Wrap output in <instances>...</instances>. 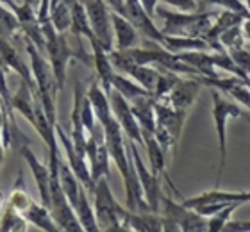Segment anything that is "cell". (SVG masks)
Masks as SVG:
<instances>
[{
    "instance_id": "29",
    "label": "cell",
    "mask_w": 250,
    "mask_h": 232,
    "mask_svg": "<svg viewBox=\"0 0 250 232\" xmlns=\"http://www.w3.org/2000/svg\"><path fill=\"white\" fill-rule=\"evenodd\" d=\"M136 84H140L141 88L148 91L154 97V93L157 89V84L161 81V72L156 70V68H150V66H138V68H132L129 73H127Z\"/></svg>"
},
{
    "instance_id": "13",
    "label": "cell",
    "mask_w": 250,
    "mask_h": 232,
    "mask_svg": "<svg viewBox=\"0 0 250 232\" xmlns=\"http://www.w3.org/2000/svg\"><path fill=\"white\" fill-rule=\"evenodd\" d=\"M86 13H88L91 31L99 40L107 54L115 50L113 48V21H111V11L107 9V2H84Z\"/></svg>"
},
{
    "instance_id": "40",
    "label": "cell",
    "mask_w": 250,
    "mask_h": 232,
    "mask_svg": "<svg viewBox=\"0 0 250 232\" xmlns=\"http://www.w3.org/2000/svg\"><path fill=\"white\" fill-rule=\"evenodd\" d=\"M4 145H2V139H0V165H2V159H4Z\"/></svg>"
},
{
    "instance_id": "5",
    "label": "cell",
    "mask_w": 250,
    "mask_h": 232,
    "mask_svg": "<svg viewBox=\"0 0 250 232\" xmlns=\"http://www.w3.org/2000/svg\"><path fill=\"white\" fill-rule=\"evenodd\" d=\"M9 206L13 207L27 223H32V225H36L38 229H42V231H45V232H61L47 207L34 202L31 196H29V193L23 190L21 173L18 175L15 190L11 193Z\"/></svg>"
},
{
    "instance_id": "37",
    "label": "cell",
    "mask_w": 250,
    "mask_h": 232,
    "mask_svg": "<svg viewBox=\"0 0 250 232\" xmlns=\"http://www.w3.org/2000/svg\"><path fill=\"white\" fill-rule=\"evenodd\" d=\"M224 232H250V220L243 222H230Z\"/></svg>"
},
{
    "instance_id": "26",
    "label": "cell",
    "mask_w": 250,
    "mask_h": 232,
    "mask_svg": "<svg viewBox=\"0 0 250 232\" xmlns=\"http://www.w3.org/2000/svg\"><path fill=\"white\" fill-rule=\"evenodd\" d=\"M59 182H61V190H62V193L66 195L70 206L75 209V206H77V202H79V196H81V191H83V186H81L79 179L72 171L70 165L62 163V161H61V165H59Z\"/></svg>"
},
{
    "instance_id": "33",
    "label": "cell",
    "mask_w": 250,
    "mask_h": 232,
    "mask_svg": "<svg viewBox=\"0 0 250 232\" xmlns=\"http://www.w3.org/2000/svg\"><path fill=\"white\" fill-rule=\"evenodd\" d=\"M18 31H21V27L15 13L5 9L4 4H0V36L5 38V40H11Z\"/></svg>"
},
{
    "instance_id": "39",
    "label": "cell",
    "mask_w": 250,
    "mask_h": 232,
    "mask_svg": "<svg viewBox=\"0 0 250 232\" xmlns=\"http://www.w3.org/2000/svg\"><path fill=\"white\" fill-rule=\"evenodd\" d=\"M104 232H130L129 229H125L124 225H116V227H111V229H107V231H104Z\"/></svg>"
},
{
    "instance_id": "8",
    "label": "cell",
    "mask_w": 250,
    "mask_h": 232,
    "mask_svg": "<svg viewBox=\"0 0 250 232\" xmlns=\"http://www.w3.org/2000/svg\"><path fill=\"white\" fill-rule=\"evenodd\" d=\"M154 111H156V134L154 136L165 150L172 148L181 138L188 113L175 111L165 102H154Z\"/></svg>"
},
{
    "instance_id": "6",
    "label": "cell",
    "mask_w": 250,
    "mask_h": 232,
    "mask_svg": "<svg viewBox=\"0 0 250 232\" xmlns=\"http://www.w3.org/2000/svg\"><path fill=\"white\" fill-rule=\"evenodd\" d=\"M250 202V191H220V190H211L202 195L191 196L183 200L184 207L191 209V211L202 214V216H213L216 212L224 211L225 207L229 206H243Z\"/></svg>"
},
{
    "instance_id": "4",
    "label": "cell",
    "mask_w": 250,
    "mask_h": 232,
    "mask_svg": "<svg viewBox=\"0 0 250 232\" xmlns=\"http://www.w3.org/2000/svg\"><path fill=\"white\" fill-rule=\"evenodd\" d=\"M211 97H213V122L220 145V165L218 171H216V179H214V190H218L222 177H224L225 165H227V127H229L227 124H229V120L243 116V109L236 105L234 102L225 100L218 89H211Z\"/></svg>"
},
{
    "instance_id": "41",
    "label": "cell",
    "mask_w": 250,
    "mask_h": 232,
    "mask_svg": "<svg viewBox=\"0 0 250 232\" xmlns=\"http://www.w3.org/2000/svg\"><path fill=\"white\" fill-rule=\"evenodd\" d=\"M2 202H4V195H2V191H0V207H2Z\"/></svg>"
},
{
    "instance_id": "11",
    "label": "cell",
    "mask_w": 250,
    "mask_h": 232,
    "mask_svg": "<svg viewBox=\"0 0 250 232\" xmlns=\"http://www.w3.org/2000/svg\"><path fill=\"white\" fill-rule=\"evenodd\" d=\"M161 216L173 220L183 232H208L209 220H206V216L173 202L170 196H161Z\"/></svg>"
},
{
    "instance_id": "1",
    "label": "cell",
    "mask_w": 250,
    "mask_h": 232,
    "mask_svg": "<svg viewBox=\"0 0 250 232\" xmlns=\"http://www.w3.org/2000/svg\"><path fill=\"white\" fill-rule=\"evenodd\" d=\"M156 15L163 20V34L170 38L204 40L213 29L220 13H181L170 11L165 4H157Z\"/></svg>"
},
{
    "instance_id": "34",
    "label": "cell",
    "mask_w": 250,
    "mask_h": 232,
    "mask_svg": "<svg viewBox=\"0 0 250 232\" xmlns=\"http://www.w3.org/2000/svg\"><path fill=\"white\" fill-rule=\"evenodd\" d=\"M220 45L224 46L225 52L234 50V48H243L245 40H243V25H236L229 31L220 34Z\"/></svg>"
},
{
    "instance_id": "22",
    "label": "cell",
    "mask_w": 250,
    "mask_h": 232,
    "mask_svg": "<svg viewBox=\"0 0 250 232\" xmlns=\"http://www.w3.org/2000/svg\"><path fill=\"white\" fill-rule=\"evenodd\" d=\"M111 21H113V31H115V50L124 52L134 48L136 42H138V31L132 27V23L115 11H111Z\"/></svg>"
},
{
    "instance_id": "18",
    "label": "cell",
    "mask_w": 250,
    "mask_h": 232,
    "mask_svg": "<svg viewBox=\"0 0 250 232\" xmlns=\"http://www.w3.org/2000/svg\"><path fill=\"white\" fill-rule=\"evenodd\" d=\"M200 88H202V84H200V81H197V79H181L177 83V86L172 89V93H170L165 100H159V102L168 104V105L173 107L175 111L188 113L189 107L193 105V102H195V98H197Z\"/></svg>"
},
{
    "instance_id": "15",
    "label": "cell",
    "mask_w": 250,
    "mask_h": 232,
    "mask_svg": "<svg viewBox=\"0 0 250 232\" xmlns=\"http://www.w3.org/2000/svg\"><path fill=\"white\" fill-rule=\"evenodd\" d=\"M9 5L15 16L20 21V27L23 34L27 36V40L36 46L38 50L45 48V36H43L42 25L38 21L36 11H32L34 2H5Z\"/></svg>"
},
{
    "instance_id": "35",
    "label": "cell",
    "mask_w": 250,
    "mask_h": 232,
    "mask_svg": "<svg viewBox=\"0 0 250 232\" xmlns=\"http://www.w3.org/2000/svg\"><path fill=\"white\" fill-rule=\"evenodd\" d=\"M240 206H229L225 207L224 211L216 212L213 216L209 218V223H208V232H224L225 227L229 225V220L230 216L234 214V211L238 209Z\"/></svg>"
},
{
    "instance_id": "31",
    "label": "cell",
    "mask_w": 250,
    "mask_h": 232,
    "mask_svg": "<svg viewBox=\"0 0 250 232\" xmlns=\"http://www.w3.org/2000/svg\"><path fill=\"white\" fill-rule=\"evenodd\" d=\"M50 21L59 34H64L68 29H72V13L68 2H50Z\"/></svg>"
},
{
    "instance_id": "17",
    "label": "cell",
    "mask_w": 250,
    "mask_h": 232,
    "mask_svg": "<svg viewBox=\"0 0 250 232\" xmlns=\"http://www.w3.org/2000/svg\"><path fill=\"white\" fill-rule=\"evenodd\" d=\"M84 89H83V84L75 83V98H73V111H72V143H73V148L77 152L81 157L84 159H88V155H86V148H88V136L84 134V122H83V102H84Z\"/></svg>"
},
{
    "instance_id": "24",
    "label": "cell",
    "mask_w": 250,
    "mask_h": 232,
    "mask_svg": "<svg viewBox=\"0 0 250 232\" xmlns=\"http://www.w3.org/2000/svg\"><path fill=\"white\" fill-rule=\"evenodd\" d=\"M70 5V13H72V29L73 36L77 38H88L91 46L93 45H100L99 40L95 38L93 31H91V23H89L88 13H86V7H84V2H68Z\"/></svg>"
},
{
    "instance_id": "19",
    "label": "cell",
    "mask_w": 250,
    "mask_h": 232,
    "mask_svg": "<svg viewBox=\"0 0 250 232\" xmlns=\"http://www.w3.org/2000/svg\"><path fill=\"white\" fill-rule=\"evenodd\" d=\"M20 152H21V155L25 157L27 165L31 166L34 181H36V184H38V191H40V196H42V206H45L47 209H50V181H52L50 168L45 166V165H42V161L32 154L31 145L23 147Z\"/></svg>"
},
{
    "instance_id": "27",
    "label": "cell",
    "mask_w": 250,
    "mask_h": 232,
    "mask_svg": "<svg viewBox=\"0 0 250 232\" xmlns=\"http://www.w3.org/2000/svg\"><path fill=\"white\" fill-rule=\"evenodd\" d=\"M34 91H36V89H32L25 81H21L20 88H18L16 95L13 97V102H11V107L16 109V111H20L31 124H34V104H36V100H34Z\"/></svg>"
},
{
    "instance_id": "36",
    "label": "cell",
    "mask_w": 250,
    "mask_h": 232,
    "mask_svg": "<svg viewBox=\"0 0 250 232\" xmlns=\"http://www.w3.org/2000/svg\"><path fill=\"white\" fill-rule=\"evenodd\" d=\"M230 59L234 61V64L240 68L241 72L250 77V52L247 50V46L243 48H234V50H229Z\"/></svg>"
},
{
    "instance_id": "25",
    "label": "cell",
    "mask_w": 250,
    "mask_h": 232,
    "mask_svg": "<svg viewBox=\"0 0 250 232\" xmlns=\"http://www.w3.org/2000/svg\"><path fill=\"white\" fill-rule=\"evenodd\" d=\"M141 134H143V143H145L146 154H148L152 175L157 177V179L167 177V171H165V168H167V159H165L167 150L159 145V141H157L154 134H148V132H141Z\"/></svg>"
},
{
    "instance_id": "28",
    "label": "cell",
    "mask_w": 250,
    "mask_h": 232,
    "mask_svg": "<svg viewBox=\"0 0 250 232\" xmlns=\"http://www.w3.org/2000/svg\"><path fill=\"white\" fill-rule=\"evenodd\" d=\"M75 212H77V218L83 225L84 232H102L99 227V222H97V216H95V209H91V206H89L88 191L84 188L81 191L77 206H75Z\"/></svg>"
},
{
    "instance_id": "12",
    "label": "cell",
    "mask_w": 250,
    "mask_h": 232,
    "mask_svg": "<svg viewBox=\"0 0 250 232\" xmlns=\"http://www.w3.org/2000/svg\"><path fill=\"white\" fill-rule=\"evenodd\" d=\"M127 145H129L130 155H132V161H134L136 171H138V177H140L141 188H143V193H145L146 204H148V207H150V211L154 214H161V196H163L161 182H159L157 177L152 175V171L145 166L134 141L127 139Z\"/></svg>"
},
{
    "instance_id": "7",
    "label": "cell",
    "mask_w": 250,
    "mask_h": 232,
    "mask_svg": "<svg viewBox=\"0 0 250 232\" xmlns=\"http://www.w3.org/2000/svg\"><path fill=\"white\" fill-rule=\"evenodd\" d=\"M107 5H109L115 13L124 16L125 20H129L136 31H140L146 40L156 42L157 45H161V48L165 50V46H167V36L163 34L161 29H157L150 16L146 15V11L143 9L141 2H134V0L118 2V0H115V2H107Z\"/></svg>"
},
{
    "instance_id": "14",
    "label": "cell",
    "mask_w": 250,
    "mask_h": 232,
    "mask_svg": "<svg viewBox=\"0 0 250 232\" xmlns=\"http://www.w3.org/2000/svg\"><path fill=\"white\" fill-rule=\"evenodd\" d=\"M109 97L111 104V111H113V116L116 118V122L120 124L124 134L127 136V139L134 141L136 145H145L143 143V134H141V127L138 124V120L134 118L132 114V109H130V104L122 97L118 91H113L107 95Z\"/></svg>"
},
{
    "instance_id": "38",
    "label": "cell",
    "mask_w": 250,
    "mask_h": 232,
    "mask_svg": "<svg viewBox=\"0 0 250 232\" xmlns=\"http://www.w3.org/2000/svg\"><path fill=\"white\" fill-rule=\"evenodd\" d=\"M163 232H183V229L179 227V225L175 222H173V220L163 218Z\"/></svg>"
},
{
    "instance_id": "9",
    "label": "cell",
    "mask_w": 250,
    "mask_h": 232,
    "mask_svg": "<svg viewBox=\"0 0 250 232\" xmlns=\"http://www.w3.org/2000/svg\"><path fill=\"white\" fill-rule=\"evenodd\" d=\"M95 216L99 222L100 231L104 232L111 227L122 225L120 223V209L122 206L113 196L107 179H100L95 186Z\"/></svg>"
},
{
    "instance_id": "32",
    "label": "cell",
    "mask_w": 250,
    "mask_h": 232,
    "mask_svg": "<svg viewBox=\"0 0 250 232\" xmlns=\"http://www.w3.org/2000/svg\"><path fill=\"white\" fill-rule=\"evenodd\" d=\"M0 232H27V222L9 204L0 220Z\"/></svg>"
},
{
    "instance_id": "21",
    "label": "cell",
    "mask_w": 250,
    "mask_h": 232,
    "mask_svg": "<svg viewBox=\"0 0 250 232\" xmlns=\"http://www.w3.org/2000/svg\"><path fill=\"white\" fill-rule=\"evenodd\" d=\"M0 59L5 63V66L11 68V70H15L18 75L21 77V81H25L32 89H38L36 86V81L32 77V73L29 72V68L23 61H21L20 54L16 52V48L9 43V40H5V38L0 36Z\"/></svg>"
},
{
    "instance_id": "10",
    "label": "cell",
    "mask_w": 250,
    "mask_h": 232,
    "mask_svg": "<svg viewBox=\"0 0 250 232\" xmlns=\"http://www.w3.org/2000/svg\"><path fill=\"white\" fill-rule=\"evenodd\" d=\"M86 155L89 159V170H91V179L95 186L100 179H109V150L105 145V132L102 125L97 124L93 134L88 138V148Z\"/></svg>"
},
{
    "instance_id": "2",
    "label": "cell",
    "mask_w": 250,
    "mask_h": 232,
    "mask_svg": "<svg viewBox=\"0 0 250 232\" xmlns=\"http://www.w3.org/2000/svg\"><path fill=\"white\" fill-rule=\"evenodd\" d=\"M25 48L29 52V57H31V68H32V77L36 81L38 93H40V100H42L43 111L47 114L48 124L56 127V105H54V95H56V89L58 88V81H56V75L52 72V66L48 64L45 59L42 57L40 50L32 45L29 40L25 42Z\"/></svg>"
},
{
    "instance_id": "23",
    "label": "cell",
    "mask_w": 250,
    "mask_h": 232,
    "mask_svg": "<svg viewBox=\"0 0 250 232\" xmlns=\"http://www.w3.org/2000/svg\"><path fill=\"white\" fill-rule=\"evenodd\" d=\"M154 98L152 97H141L130 102V109L134 118L141 127V132L156 134V111H154Z\"/></svg>"
},
{
    "instance_id": "16",
    "label": "cell",
    "mask_w": 250,
    "mask_h": 232,
    "mask_svg": "<svg viewBox=\"0 0 250 232\" xmlns=\"http://www.w3.org/2000/svg\"><path fill=\"white\" fill-rule=\"evenodd\" d=\"M56 132H58L59 139H61L62 148H64V152H66L68 165H70L72 171L75 173V177L79 179L81 186H83L88 193H95V182H93V179H91V170H89V166H88V163H86V159H84V157H81V155L75 152V148H73V143H72V138H68V136L64 134V130L61 129V125H56Z\"/></svg>"
},
{
    "instance_id": "20",
    "label": "cell",
    "mask_w": 250,
    "mask_h": 232,
    "mask_svg": "<svg viewBox=\"0 0 250 232\" xmlns=\"http://www.w3.org/2000/svg\"><path fill=\"white\" fill-rule=\"evenodd\" d=\"M120 223L130 232H163L161 214H138L130 212L129 209H120Z\"/></svg>"
},
{
    "instance_id": "30",
    "label": "cell",
    "mask_w": 250,
    "mask_h": 232,
    "mask_svg": "<svg viewBox=\"0 0 250 232\" xmlns=\"http://www.w3.org/2000/svg\"><path fill=\"white\" fill-rule=\"evenodd\" d=\"M113 89L120 93L122 97H124L129 104L132 102V100H136V98L152 97L150 93L145 91L140 84H136L134 81H130V79L124 77V75H120V73H115V77H113ZM152 98H154V97H152Z\"/></svg>"
},
{
    "instance_id": "3",
    "label": "cell",
    "mask_w": 250,
    "mask_h": 232,
    "mask_svg": "<svg viewBox=\"0 0 250 232\" xmlns=\"http://www.w3.org/2000/svg\"><path fill=\"white\" fill-rule=\"evenodd\" d=\"M42 31H43V36H45V50H47V54H48L50 66H52V72H54V75H56V81H58V88L62 89L64 79H66L68 61L73 59V57H79V59L84 61L86 64H91V57L72 52V48L68 46L66 36H64V34H59V32L54 29L52 21L43 23Z\"/></svg>"
}]
</instances>
